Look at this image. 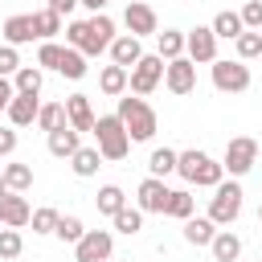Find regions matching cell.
<instances>
[{
    "instance_id": "60d3db41",
    "label": "cell",
    "mask_w": 262,
    "mask_h": 262,
    "mask_svg": "<svg viewBox=\"0 0 262 262\" xmlns=\"http://www.w3.org/2000/svg\"><path fill=\"white\" fill-rule=\"evenodd\" d=\"M237 12H242V25H246V29H258V33H262V0H246Z\"/></svg>"
},
{
    "instance_id": "ab89813d",
    "label": "cell",
    "mask_w": 262,
    "mask_h": 262,
    "mask_svg": "<svg viewBox=\"0 0 262 262\" xmlns=\"http://www.w3.org/2000/svg\"><path fill=\"white\" fill-rule=\"evenodd\" d=\"M86 37H90V20H70L66 25V45L86 49Z\"/></svg>"
},
{
    "instance_id": "d590c367",
    "label": "cell",
    "mask_w": 262,
    "mask_h": 262,
    "mask_svg": "<svg viewBox=\"0 0 262 262\" xmlns=\"http://www.w3.org/2000/svg\"><path fill=\"white\" fill-rule=\"evenodd\" d=\"M233 49H237V57H242V61L262 57V33H258V29H246V33L233 41Z\"/></svg>"
},
{
    "instance_id": "7c38bea8",
    "label": "cell",
    "mask_w": 262,
    "mask_h": 262,
    "mask_svg": "<svg viewBox=\"0 0 262 262\" xmlns=\"http://www.w3.org/2000/svg\"><path fill=\"white\" fill-rule=\"evenodd\" d=\"M164 86L172 90V94H192L196 90V61L192 57H172L168 61V70H164Z\"/></svg>"
},
{
    "instance_id": "b9f144b4",
    "label": "cell",
    "mask_w": 262,
    "mask_h": 262,
    "mask_svg": "<svg viewBox=\"0 0 262 262\" xmlns=\"http://www.w3.org/2000/svg\"><path fill=\"white\" fill-rule=\"evenodd\" d=\"M16 70H20V53H16V45H8V41H4V45H0V74H4V78H12Z\"/></svg>"
},
{
    "instance_id": "4dcf8cb0",
    "label": "cell",
    "mask_w": 262,
    "mask_h": 262,
    "mask_svg": "<svg viewBox=\"0 0 262 262\" xmlns=\"http://www.w3.org/2000/svg\"><path fill=\"white\" fill-rule=\"evenodd\" d=\"M94 205H98V213H102V217H115V213L127 205V196H123V188H119V184H102V188H98V196H94Z\"/></svg>"
},
{
    "instance_id": "4316f807",
    "label": "cell",
    "mask_w": 262,
    "mask_h": 262,
    "mask_svg": "<svg viewBox=\"0 0 262 262\" xmlns=\"http://www.w3.org/2000/svg\"><path fill=\"white\" fill-rule=\"evenodd\" d=\"M156 53H160L164 61L184 57V33H180V29H164V33H156Z\"/></svg>"
},
{
    "instance_id": "6da1fadb",
    "label": "cell",
    "mask_w": 262,
    "mask_h": 262,
    "mask_svg": "<svg viewBox=\"0 0 262 262\" xmlns=\"http://www.w3.org/2000/svg\"><path fill=\"white\" fill-rule=\"evenodd\" d=\"M176 172L184 176V184H196V188H217V184L225 180V164H221V160H213V156H209V151H201V147L180 151Z\"/></svg>"
},
{
    "instance_id": "44dd1931",
    "label": "cell",
    "mask_w": 262,
    "mask_h": 262,
    "mask_svg": "<svg viewBox=\"0 0 262 262\" xmlns=\"http://www.w3.org/2000/svg\"><path fill=\"white\" fill-rule=\"evenodd\" d=\"M78 135H82V131H74L70 123H66V127H57V131H49V135H45V143H49V156H57V160H70V156L82 147V143H78Z\"/></svg>"
},
{
    "instance_id": "9c48e42d",
    "label": "cell",
    "mask_w": 262,
    "mask_h": 262,
    "mask_svg": "<svg viewBox=\"0 0 262 262\" xmlns=\"http://www.w3.org/2000/svg\"><path fill=\"white\" fill-rule=\"evenodd\" d=\"M184 57H192L196 66H213L217 61V33L213 25H196L184 33Z\"/></svg>"
},
{
    "instance_id": "30bf717a",
    "label": "cell",
    "mask_w": 262,
    "mask_h": 262,
    "mask_svg": "<svg viewBox=\"0 0 262 262\" xmlns=\"http://www.w3.org/2000/svg\"><path fill=\"white\" fill-rule=\"evenodd\" d=\"M123 29H127V33H135V37H156V33H160V16H156V8H151V4L131 0V4L123 8Z\"/></svg>"
},
{
    "instance_id": "e575fe53",
    "label": "cell",
    "mask_w": 262,
    "mask_h": 262,
    "mask_svg": "<svg viewBox=\"0 0 262 262\" xmlns=\"http://www.w3.org/2000/svg\"><path fill=\"white\" fill-rule=\"evenodd\" d=\"M4 180L12 192H29L33 188V168L29 164H4Z\"/></svg>"
},
{
    "instance_id": "52a82bcc",
    "label": "cell",
    "mask_w": 262,
    "mask_h": 262,
    "mask_svg": "<svg viewBox=\"0 0 262 262\" xmlns=\"http://www.w3.org/2000/svg\"><path fill=\"white\" fill-rule=\"evenodd\" d=\"M221 164H225V172H229L233 180H242V176L258 164V139H250V135H233V139L225 143Z\"/></svg>"
},
{
    "instance_id": "9a60e30c",
    "label": "cell",
    "mask_w": 262,
    "mask_h": 262,
    "mask_svg": "<svg viewBox=\"0 0 262 262\" xmlns=\"http://www.w3.org/2000/svg\"><path fill=\"white\" fill-rule=\"evenodd\" d=\"M66 119H70L74 131H94L98 115H94V106H90V94H70V98H66Z\"/></svg>"
},
{
    "instance_id": "74e56055",
    "label": "cell",
    "mask_w": 262,
    "mask_h": 262,
    "mask_svg": "<svg viewBox=\"0 0 262 262\" xmlns=\"http://www.w3.org/2000/svg\"><path fill=\"white\" fill-rule=\"evenodd\" d=\"M61 53H66V45H57V41H41V49H37V66H41V70H57V66H61Z\"/></svg>"
},
{
    "instance_id": "2e32d148",
    "label": "cell",
    "mask_w": 262,
    "mask_h": 262,
    "mask_svg": "<svg viewBox=\"0 0 262 262\" xmlns=\"http://www.w3.org/2000/svg\"><path fill=\"white\" fill-rule=\"evenodd\" d=\"M139 41H143V37H135V33H119V37L111 41V49H106V53H111V61L131 70V66L143 57V45H139Z\"/></svg>"
},
{
    "instance_id": "8992f818",
    "label": "cell",
    "mask_w": 262,
    "mask_h": 262,
    "mask_svg": "<svg viewBox=\"0 0 262 262\" xmlns=\"http://www.w3.org/2000/svg\"><path fill=\"white\" fill-rule=\"evenodd\" d=\"M164 70H168V61H164L160 53H143V57L131 66V82H127V90H131V94H139V98H143V94H151V90L164 82Z\"/></svg>"
},
{
    "instance_id": "5b68a950",
    "label": "cell",
    "mask_w": 262,
    "mask_h": 262,
    "mask_svg": "<svg viewBox=\"0 0 262 262\" xmlns=\"http://www.w3.org/2000/svg\"><path fill=\"white\" fill-rule=\"evenodd\" d=\"M209 74H213V86L221 90V94H246L250 90V66L242 61V57H217L213 66H209Z\"/></svg>"
},
{
    "instance_id": "8fae6325",
    "label": "cell",
    "mask_w": 262,
    "mask_h": 262,
    "mask_svg": "<svg viewBox=\"0 0 262 262\" xmlns=\"http://www.w3.org/2000/svg\"><path fill=\"white\" fill-rule=\"evenodd\" d=\"M168 196H172V188L160 180V176H143L139 180V188H135V205L143 209V213H168Z\"/></svg>"
},
{
    "instance_id": "4fadbf2b",
    "label": "cell",
    "mask_w": 262,
    "mask_h": 262,
    "mask_svg": "<svg viewBox=\"0 0 262 262\" xmlns=\"http://www.w3.org/2000/svg\"><path fill=\"white\" fill-rule=\"evenodd\" d=\"M119 33H115V20L106 16V12H90V37H86V57H98V53H106L111 49V41H115Z\"/></svg>"
},
{
    "instance_id": "cb8c5ba5",
    "label": "cell",
    "mask_w": 262,
    "mask_h": 262,
    "mask_svg": "<svg viewBox=\"0 0 262 262\" xmlns=\"http://www.w3.org/2000/svg\"><path fill=\"white\" fill-rule=\"evenodd\" d=\"M213 33H217V41L225 37V41H237L242 33H246V25H242V12H233V8H221L217 16H213Z\"/></svg>"
},
{
    "instance_id": "c3c4849f",
    "label": "cell",
    "mask_w": 262,
    "mask_h": 262,
    "mask_svg": "<svg viewBox=\"0 0 262 262\" xmlns=\"http://www.w3.org/2000/svg\"><path fill=\"white\" fill-rule=\"evenodd\" d=\"M258 221H262V205H258Z\"/></svg>"
},
{
    "instance_id": "83f0119b",
    "label": "cell",
    "mask_w": 262,
    "mask_h": 262,
    "mask_svg": "<svg viewBox=\"0 0 262 262\" xmlns=\"http://www.w3.org/2000/svg\"><path fill=\"white\" fill-rule=\"evenodd\" d=\"M41 82H45V70H41V66H20V70L12 74L16 94H41Z\"/></svg>"
},
{
    "instance_id": "8d00e7d4",
    "label": "cell",
    "mask_w": 262,
    "mask_h": 262,
    "mask_svg": "<svg viewBox=\"0 0 262 262\" xmlns=\"http://www.w3.org/2000/svg\"><path fill=\"white\" fill-rule=\"evenodd\" d=\"M20 250H25V237H20V229H8V225H0V258H4V262H12V258H20Z\"/></svg>"
},
{
    "instance_id": "f546056e",
    "label": "cell",
    "mask_w": 262,
    "mask_h": 262,
    "mask_svg": "<svg viewBox=\"0 0 262 262\" xmlns=\"http://www.w3.org/2000/svg\"><path fill=\"white\" fill-rule=\"evenodd\" d=\"M70 119H66V102H41V111H37V127L49 135V131H57V127H66Z\"/></svg>"
},
{
    "instance_id": "d4e9b609",
    "label": "cell",
    "mask_w": 262,
    "mask_h": 262,
    "mask_svg": "<svg viewBox=\"0 0 262 262\" xmlns=\"http://www.w3.org/2000/svg\"><path fill=\"white\" fill-rule=\"evenodd\" d=\"M209 250H213L217 262H237V258H242V237L229 233V229H217V237H213Z\"/></svg>"
},
{
    "instance_id": "f907efd6",
    "label": "cell",
    "mask_w": 262,
    "mask_h": 262,
    "mask_svg": "<svg viewBox=\"0 0 262 262\" xmlns=\"http://www.w3.org/2000/svg\"><path fill=\"white\" fill-rule=\"evenodd\" d=\"M258 262H262V258H258Z\"/></svg>"
},
{
    "instance_id": "bcb514c9",
    "label": "cell",
    "mask_w": 262,
    "mask_h": 262,
    "mask_svg": "<svg viewBox=\"0 0 262 262\" xmlns=\"http://www.w3.org/2000/svg\"><path fill=\"white\" fill-rule=\"evenodd\" d=\"M78 4H82V8H90V12H106V4H111V0H78Z\"/></svg>"
},
{
    "instance_id": "f6af8a7d",
    "label": "cell",
    "mask_w": 262,
    "mask_h": 262,
    "mask_svg": "<svg viewBox=\"0 0 262 262\" xmlns=\"http://www.w3.org/2000/svg\"><path fill=\"white\" fill-rule=\"evenodd\" d=\"M45 4H49V8H57L61 16H70V12L78 8V0H45Z\"/></svg>"
},
{
    "instance_id": "f35d334b",
    "label": "cell",
    "mask_w": 262,
    "mask_h": 262,
    "mask_svg": "<svg viewBox=\"0 0 262 262\" xmlns=\"http://www.w3.org/2000/svg\"><path fill=\"white\" fill-rule=\"evenodd\" d=\"M57 217H61V213L45 205V209H33V221H29V225H33V233H41V237H45V233H53V229H57Z\"/></svg>"
},
{
    "instance_id": "e0dca14e",
    "label": "cell",
    "mask_w": 262,
    "mask_h": 262,
    "mask_svg": "<svg viewBox=\"0 0 262 262\" xmlns=\"http://www.w3.org/2000/svg\"><path fill=\"white\" fill-rule=\"evenodd\" d=\"M37 111H41V94H16L4 115H8L12 127H33L37 123Z\"/></svg>"
},
{
    "instance_id": "5bb4252c",
    "label": "cell",
    "mask_w": 262,
    "mask_h": 262,
    "mask_svg": "<svg viewBox=\"0 0 262 262\" xmlns=\"http://www.w3.org/2000/svg\"><path fill=\"white\" fill-rule=\"evenodd\" d=\"M33 221V205L25 201V192H4L0 196V225H8V229H25Z\"/></svg>"
},
{
    "instance_id": "ba28073f",
    "label": "cell",
    "mask_w": 262,
    "mask_h": 262,
    "mask_svg": "<svg viewBox=\"0 0 262 262\" xmlns=\"http://www.w3.org/2000/svg\"><path fill=\"white\" fill-rule=\"evenodd\" d=\"M115 258V233L111 229H86L74 246V262H111Z\"/></svg>"
},
{
    "instance_id": "7402d4cb",
    "label": "cell",
    "mask_w": 262,
    "mask_h": 262,
    "mask_svg": "<svg viewBox=\"0 0 262 262\" xmlns=\"http://www.w3.org/2000/svg\"><path fill=\"white\" fill-rule=\"evenodd\" d=\"M70 168H74V176H82V180L98 176V168H102V151H98V143H94V147H78V151L70 156Z\"/></svg>"
},
{
    "instance_id": "277c9868",
    "label": "cell",
    "mask_w": 262,
    "mask_h": 262,
    "mask_svg": "<svg viewBox=\"0 0 262 262\" xmlns=\"http://www.w3.org/2000/svg\"><path fill=\"white\" fill-rule=\"evenodd\" d=\"M209 217H213V225H221V229L242 217V184H237V180H221V184L213 188V196H209Z\"/></svg>"
},
{
    "instance_id": "d6986e66",
    "label": "cell",
    "mask_w": 262,
    "mask_h": 262,
    "mask_svg": "<svg viewBox=\"0 0 262 262\" xmlns=\"http://www.w3.org/2000/svg\"><path fill=\"white\" fill-rule=\"evenodd\" d=\"M127 82H131V70L127 66H102V74H98V90L106 94V98H123L127 94Z\"/></svg>"
},
{
    "instance_id": "603a6c76",
    "label": "cell",
    "mask_w": 262,
    "mask_h": 262,
    "mask_svg": "<svg viewBox=\"0 0 262 262\" xmlns=\"http://www.w3.org/2000/svg\"><path fill=\"white\" fill-rule=\"evenodd\" d=\"M33 29H37V41H53L57 33H66V29H61V12L49 8V4L33 12Z\"/></svg>"
},
{
    "instance_id": "836d02e7",
    "label": "cell",
    "mask_w": 262,
    "mask_h": 262,
    "mask_svg": "<svg viewBox=\"0 0 262 262\" xmlns=\"http://www.w3.org/2000/svg\"><path fill=\"white\" fill-rule=\"evenodd\" d=\"M82 233H86V225H82L74 213H61V217H57V229H53V237H57V242L78 246V242H82Z\"/></svg>"
},
{
    "instance_id": "ac0fdd59",
    "label": "cell",
    "mask_w": 262,
    "mask_h": 262,
    "mask_svg": "<svg viewBox=\"0 0 262 262\" xmlns=\"http://www.w3.org/2000/svg\"><path fill=\"white\" fill-rule=\"evenodd\" d=\"M0 33H4V41H8V45H16V49H20V45H29V41H37L33 12H16V16H8Z\"/></svg>"
},
{
    "instance_id": "ee69618b",
    "label": "cell",
    "mask_w": 262,
    "mask_h": 262,
    "mask_svg": "<svg viewBox=\"0 0 262 262\" xmlns=\"http://www.w3.org/2000/svg\"><path fill=\"white\" fill-rule=\"evenodd\" d=\"M12 151H16V131L0 127V156H12Z\"/></svg>"
},
{
    "instance_id": "d6a6232c",
    "label": "cell",
    "mask_w": 262,
    "mask_h": 262,
    "mask_svg": "<svg viewBox=\"0 0 262 262\" xmlns=\"http://www.w3.org/2000/svg\"><path fill=\"white\" fill-rule=\"evenodd\" d=\"M111 221H115V229H119V233L135 237V233L143 229V209H139V205H123V209H119Z\"/></svg>"
},
{
    "instance_id": "1f68e13d",
    "label": "cell",
    "mask_w": 262,
    "mask_h": 262,
    "mask_svg": "<svg viewBox=\"0 0 262 262\" xmlns=\"http://www.w3.org/2000/svg\"><path fill=\"white\" fill-rule=\"evenodd\" d=\"M192 209H196V196H192L188 188H172V196H168V213H164V217L188 221V217H192Z\"/></svg>"
},
{
    "instance_id": "484cf974",
    "label": "cell",
    "mask_w": 262,
    "mask_h": 262,
    "mask_svg": "<svg viewBox=\"0 0 262 262\" xmlns=\"http://www.w3.org/2000/svg\"><path fill=\"white\" fill-rule=\"evenodd\" d=\"M86 53L82 49H74V45H66V53H61V66H57V74L61 78H70V82H82L86 78Z\"/></svg>"
},
{
    "instance_id": "7bdbcfd3",
    "label": "cell",
    "mask_w": 262,
    "mask_h": 262,
    "mask_svg": "<svg viewBox=\"0 0 262 262\" xmlns=\"http://www.w3.org/2000/svg\"><path fill=\"white\" fill-rule=\"evenodd\" d=\"M12 98H16V86H12V78H4V74H0V115L8 111V102H12Z\"/></svg>"
},
{
    "instance_id": "3957f363",
    "label": "cell",
    "mask_w": 262,
    "mask_h": 262,
    "mask_svg": "<svg viewBox=\"0 0 262 262\" xmlns=\"http://www.w3.org/2000/svg\"><path fill=\"white\" fill-rule=\"evenodd\" d=\"M94 139H98L102 160H111V164H115V160H127V151H131V135H127V127H123L119 115H98Z\"/></svg>"
},
{
    "instance_id": "7dc6e473",
    "label": "cell",
    "mask_w": 262,
    "mask_h": 262,
    "mask_svg": "<svg viewBox=\"0 0 262 262\" xmlns=\"http://www.w3.org/2000/svg\"><path fill=\"white\" fill-rule=\"evenodd\" d=\"M8 192V180H4V168H0V196Z\"/></svg>"
},
{
    "instance_id": "ffe728a7",
    "label": "cell",
    "mask_w": 262,
    "mask_h": 262,
    "mask_svg": "<svg viewBox=\"0 0 262 262\" xmlns=\"http://www.w3.org/2000/svg\"><path fill=\"white\" fill-rule=\"evenodd\" d=\"M180 225H184L180 233H184L188 246H213V237H217V229H221V225H213V217H196V213H192L188 221H180Z\"/></svg>"
},
{
    "instance_id": "7a4b0ae2",
    "label": "cell",
    "mask_w": 262,
    "mask_h": 262,
    "mask_svg": "<svg viewBox=\"0 0 262 262\" xmlns=\"http://www.w3.org/2000/svg\"><path fill=\"white\" fill-rule=\"evenodd\" d=\"M119 119H123V127H127V135H131V143H147V139H156V131H160V115L143 102V98H119V111H115Z\"/></svg>"
},
{
    "instance_id": "f1b7e54d",
    "label": "cell",
    "mask_w": 262,
    "mask_h": 262,
    "mask_svg": "<svg viewBox=\"0 0 262 262\" xmlns=\"http://www.w3.org/2000/svg\"><path fill=\"white\" fill-rule=\"evenodd\" d=\"M176 160H180V151H172V147H156L151 156H147V176H172L176 172Z\"/></svg>"
},
{
    "instance_id": "681fc988",
    "label": "cell",
    "mask_w": 262,
    "mask_h": 262,
    "mask_svg": "<svg viewBox=\"0 0 262 262\" xmlns=\"http://www.w3.org/2000/svg\"><path fill=\"white\" fill-rule=\"evenodd\" d=\"M111 262H123V258H111Z\"/></svg>"
}]
</instances>
